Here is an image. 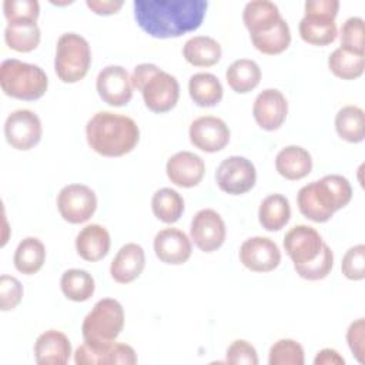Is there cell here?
<instances>
[{
  "instance_id": "6da1fadb",
  "label": "cell",
  "mask_w": 365,
  "mask_h": 365,
  "mask_svg": "<svg viewBox=\"0 0 365 365\" xmlns=\"http://www.w3.org/2000/svg\"><path fill=\"white\" fill-rule=\"evenodd\" d=\"M137 24L151 37L174 38L197 30L208 7L205 0H135Z\"/></svg>"
},
{
  "instance_id": "7a4b0ae2",
  "label": "cell",
  "mask_w": 365,
  "mask_h": 365,
  "mask_svg": "<svg viewBox=\"0 0 365 365\" xmlns=\"http://www.w3.org/2000/svg\"><path fill=\"white\" fill-rule=\"evenodd\" d=\"M86 138L93 151L103 157L131 153L140 140L137 123L124 114L97 111L86 124Z\"/></svg>"
},
{
  "instance_id": "3957f363",
  "label": "cell",
  "mask_w": 365,
  "mask_h": 365,
  "mask_svg": "<svg viewBox=\"0 0 365 365\" xmlns=\"http://www.w3.org/2000/svg\"><path fill=\"white\" fill-rule=\"evenodd\" d=\"M351 198L352 187L348 178L328 174L301 187L297 194V204L305 218L314 222H327L338 210L348 205Z\"/></svg>"
},
{
  "instance_id": "277c9868",
  "label": "cell",
  "mask_w": 365,
  "mask_h": 365,
  "mask_svg": "<svg viewBox=\"0 0 365 365\" xmlns=\"http://www.w3.org/2000/svg\"><path fill=\"white\" fill-rule=\"evenodd\" d=\"M0 86L9 97L34 101L46 94L48 77L37 64L6 58L0 64Z\"/></svg>"
},
{
  "instance_id": "5b68a950",
  "label": "cell",
  "mask_w": 365,
  "mask_h": 365,
  "mask_svg": "<svg viewBox=\"0 0 365 365\" xmlns=\"http://www.w3.org/2000/svg\"><path fill=\"white\" fill-rule=\"evenodd\" d=\"M91 64V48L88 41L73 31L63 33L56 44L54 71L63 83L83 80Z\"/></svg>"
},
{
  "instance_id": "8992f818",
  "label": "cell",
  "mask_w": 365,
  "mask_h": 365,
  "mask_svg": "<svg viewBox=\"0 0 365 365\" xmlns=\"http://www.w3.org/2000/svg\"><path fill=\"white\" fill-rule=\"evenodd\" d=\"M305 14L299 21L301 38L312 46L331 44L338 34L335 17L338 14V0H307Z\"/></svg>"
},
{
  "instance_id": "52a82bcc",
  "label": "cell",
  "mask_w": 365,
  "mask_h": 365,
  "mask_svg": "<svg viewBox=\"0 0 365 365\" xmlns=\"http://www.w3.org/2000/svg\"><path fill=\"white\" fill-rule=\"evenodd\" d=\"M124 328V308L114 298H103L84 317L81 335L84 341L114 342Z\"/></svg>"
},
{
  "instance_id": "ba28073f",
  "label": "cell",
  "mask_w": 365,
  "mask_h": 365,
  "mask_svg": "<svg viewBox=\"0 0 365 365\" xmlns=\"http://www.w3.org/2000/svg\"><path fill=\"white\" fill-rule=\"evenodd\" d=\"M57 210L70 224L88 221L97 210L96 192L84 184H67L57 194Z\"/></svg>"
},
{
  "instance_id": "9c48e42d",
  "label": "cell",
  "mask_w": 365,
  "mask_h": 365,
  "mask_svg": "<svg viewBox=\"0 0 365 365\" xmlns=\"http://www.w3.org/2000/svg\"><path fill=\"white\" fill-rule=\"evenodd\" d=\"M215 181L221 191L231 195L248 192L257 181L255 165L242 155H231L220 163Z\"/></svg>"
},
{
  "instance_id": "30bf717a",
  "label": "cell",
  "mask_w": 365,
  "mask_h": 365,
  "mask_svg": "<svg viewBox=\"0 0 365 365\" xmlns=\"http://www.w3.org/2000/svg\"><path fill=\"white\" fill-rule=\"evenodd\" d=\"M43 125L38 115L27 108L11 111L4 121L6 141L19 151L31 150L41 140Z\"/></svg>"
},
{
  "instance_id": "8fae6325",
  "label": "cell",
  "mask_w": 365,
  "mask_h": 365,
  "mask_svg": "<svg viewBox=\"0 0 365 365\" xmlns=\"http://www.w3.org/2000/svg\"><path fill=\"white\" fill-rule=\"evenodd\" d=\"M227 228L222 217L212 208L200 210L191 220L190 237L202 252L217 251L225 241Z\"/></svg>"
},
{
  "instance_id": "7c38bea8",
  "label": "cell",
  "mask_w": 365,
  "mask_h": 365,
  "mask_svg": "<svg viewBox=\"0 0 365 365\" xmlns=\"http://www.w3.org/2000/svg\"><path fill=\"white\" fill-rule=\"evenodd\" d=\"M145 107L153 113H167L175 107L180 98V84L174 76L157 70L140 90Z\"/></svg>"
},
{
  "instance_id": "4fadbf2b",
  "label": "cell",
  "mask_w": 365,
  "mask_h": 365,
  "mask_svg": "<svg viewBox=\"0 0 365 365\" xmlns=\"http://www.w3.org/2000/svg\"><path fill=\"white\" fill-rule=\"evenodd\" d=\"M190 141L194 147L205 153H217L230 143V128L227 123L215 115L197 117L188 130Z\"/></svg>"
},
{
  "instance_id": "5bb4252c",
  "label": "cell",
  "mask_w": 365,
  "mask_h": 365,
  "mask_svg": "<svg viewBox=\"0 0 365 365\" xmlns=\"http://www.w3.org/2000/svg\"><path fill=\"white\" fill-rule=\"evenodd\" d=\"M96 88L101 100L113 107H123L133 98L131 77L121 66H106L96 78Z\"/></svg>"
},
{
  "instance_id": "9a60e30c",
  "label": "cell",
  "mask_w": 365,
  "mask_h": 365,
  "mask_svg": "<svg viewBox=\"0 0 365 365\" xmlns=\"http://www.w3.org/2000/svg\"><path fill=\"white\" fill-rule=\"evenodd\" d=\"M238 255L242 265L254 272L274 271L281 262V251L268 237L257 235L245 240Z\"/></svg>"
},
{
  "instance_id": "2e32d148",
  "label": "cell",
  "mask_w": 365,
  "mask_h": 365,
  "mask_svg": "<svg viewBox=\"0 0 365 365\" xmlns=\"http://www.w3.org/2000/svg\"><path fill=\"white\" fill-rule=\"evenodd\" d=\"M324 245L321 234L309 225H294L284 237V250L294 265L308 264L315 259Z\"/></svg>"
},
{
  "instance_id": "e0dca14e",
  "label": "cell",
  "mask_w": 365,
  "mask_h": 365,
  "mask_svg": "<svg viewBox=\"0 0 365 365\" xmlns=\"http://www.w3.org/2000/svg\"><path fill=\"white\" fill-rule=\"evenodd\" d=\"M288 114L285 96L277 88L262 90L254 100L252 115L257 124L265 131L278 130Z\"/></svg>"
},
{
  "instance_id": "ac0fdd59",
  "label": "cell",
  "mask_w": 365,
  "mask_h": 365,
  "mask_svg": "<svg viewBox=\"0 0 365 365\" xmlns=\"http://www.w3.org/2000/svg\"><path fill=\"white\" fill-rule=\"evenodd\" d=\"M154 252L157 258L170 265H181L187 262L192 252L191 238L178 228L168 227L160 230L154 237Z\"/></svg>"
},
{
  "instance_id": "d6986e66",
  "label": "cell",
  "mask_w": 365,
  "mask_h": 365,
  "mask_svg": "<svg viewBox=\"0 0 365 365\" xmlns=\"http://www.w3.org/2000/svg\"><path fill=\"white\" fill-rule=\"evenodd\" d=\"M165 173L170 181L177 187L191 188L201 182L205 174V164L195 153L178 151L168 158Z\"/></svg>"
},
{
  "instance_id": "ffe728a7",
  "label": "cell",
  "mask_w": 365,
  "mask_h": 365,
  "mask_svg": "<svg viewBox=\"0 0 365 365\" xmlns=\"http://www.w3.org/2000/svg\"><path fill=\"white\" fill-rule=\"evenodd\" d=\"M71 356L68 336L57 329L40 334L34 344V359L38 365H64Z\"/></svg>"
},
{
  "instance_id": "44dd1931",
  "label": "cell",
  "mask_w": 365,
  "mask_h": 365,
  "mask_svg": "<svg viewBox=\"0 0 365 365\" xmlns=\"http://www.w3.org/2000/svg\"><path fill=\"white\" fill-rule=\"evenodd\" d=\"M145 267V254L135 242L124 244L110 265V275L118 284H130L137 279Z\"/></svg>"
},
{
  "instance_id": "7402d4cb",
  "label": "cell",
  "mask_w": 365,
  "mask_h": 365,
  "mask_svg": "<svg viewBox=\"0 0 365 365\" xmlns=\"http://www.w3.org/2000/svg\"><path fill=\"white\" fill-rule=\"evenodd\" d=\"M111 245L110 232L100 224L86 225L76 237V251L84 259L96 262L103 259Z\"/></svg>"
},
{
  "instance_id": "603a6c76",
  "label": "cell",
  "mask_w": 365,
  "mask_h": 365,
  "mask_svg": "<svg viewBox=\"0 0 365 365\" xmlns=\"http://www.w3.org/2000/svg\"><path fill=\"white\" fill-rule=\"evenodd\" d=\"M278 174L287 180L297 181L307 177L312 170V157L301 145H287L275 157Z\"/></svg>"
},
{
  "instance_id": "cb8c5ba5",
  "label": "cell",
  "mask_w": 365,
  "mask_h": 365,
  "mask_svg": "<svg viewBox=\"0 0 365 365\" xmlns=\"http://www.w3.org/2000/svg\"><path fill=\"white\" fill-rule=\"evenodd\" d=\"M279 20V9L269 0L248 1L242 11V21L250 31V36L269 31Z\"/></svg>"
},
{
  "instance_id": "d4e9b609",
  "label": "cell",
  "mask_w": 365,
  "mask_h": 365,
  "mask_svg": "<svg viewBox=\"0 0 365 365\" xmlns=\"http://www.w3.org/2000/svg\"><path fill=\"white\" fill-rule=\"evenodd\" d=\"M220 43L210 36H194L182 47L184 58L194 67H211L221 58Z\"/></svg>"
},
{
  "instance_id": "484cf974",
  "label": "cell",
  "mask_w": 365,
  "mask_h": 365,
  "mask_svg": "<svg viewBox=\"0 0 365 365\" xmlns=\"http://www.w3.org/2000/svg\"><path fill=\"white\" fill-rule=\"evenodd\" d=\"M188 93L191 100L200 107H214L224 96L221 81L212 73H195L188 80Z\"/></svg>"
},
{
  "instance_id": "4316f807",
  "label": "cell",
  "mask_w": 365,
  "mask_h": 365,
  "mask_svg": "<svg viewBox=\"0 0 365 365\" xmlns=\"http://www.w3.org/2000/svg\"><path fill=\"white\" fill-rule=\"evenodd\" d=\"M291 218V205L285 195L269 194L267 195L258 208V220L262 228L267 231H279Z\"/></svg>"
},
{
  "instance_id": "83f0119b",
  "label": "cell",
  "mask_w": 365,
  "mask_h": 365,
  "mask_svg": "<svg viewBox=\"0 0 365 365\" xmlns=\"http://www.w3.org/2000/svg\"><path fill=\"white\" fill-rule=\"evenodd\" d=\"M225 80L231 90L238 94H245L259 84L261 68L254 60L238 58L228 66L225 71Z\"/></svg>"
},
{
  "instance_id": "f1b7e54d",
  "label": "cell",
  "mask_w": 365,
  "mask_h": 365,
  "mask_svg": "<svg viewBox=\"0 0 365 365\" xmlns=\"http://www.w3.org/2000/svg\"><path fill=\"white\" fill-rule=\"evenodd\" d=\"M46 261V247L36 237H26L21 240L14 251L13 262L19 272L33 275L41 269Z\"/></svg>"
},
{
  "instance_id": "f546056e",
  "label": "cell",
  "mask_w": 365,
  "mask_h": 365,
  "mask_svg": "<svg viewBox=\"0 0 365 365\" xmlns=\"http://www.w3.org/2000/svg\"><path fill=\"white\" fill-rule=\"evenodd\" d=\"M41 40V31L36 21L7 23L4 29V41L9 48L19 53H30L37 48Z\"/></svg>"
},
{
  "instance_id": "4dcf8cb0",
  "label": "cell",
  "mask_w": 365,
  "mask_h": 365,
  "mask_svg": "<svg viewBox=\"0 0 365 365\" xmlns=\"http://www.w3.org/2000/svg\"><path fill=\"white\" fill-rule=\"evenodd\" d=\"M335 131L348 143H361L365 138V113L358 106H344L335 114Z\"/></svg>"
},
{
  "instance_id": "1f68e13d",
  "label": "cell",
  "mask_w": 365,
  "mask_h": 365,
  "mask_svg": "<svg viewBox=\"0 0 365 365\" xmlns=\"http://www.w3.org/2000/svg\"><path fill=\"white\" fill-rule=\"evenodd\" d=\"M60 288L67 299L74 302H84L93 297L96 291V282L88 271L70 268L63 272L60 278Z\"/></svg>"
},
{
  "instance_id": "d6a6232c",
  "label": "cell",
  "mask_w": 365,
  "mask_h": 365,
  "mask_svg": "<svg viewBox=\"0 0 365 365\" xmlns=\"http://www.w3.org/2000/svg\"><path fill=\"white\" fill-rule=\"evenodd\" d=\"M151 210L157 220L165 224H174L184 212V200L178 191L164 187L153 194Z\"/></svg>"
},
{
  "instance_id": "836d02e7",
  "label": "cell",
  "mask_w": 365,
  "mask_h": 365,
  "mask_svg": "<svg viewBox=\"0 0 365 365\" xmlns=\"http://www.w3.org/2000/svg\"><path fill=\"white\" fill-rule=\"evenodd\" d=\"M328 67L331 73L338 78L355 80L364 74L365 57L364 54L338 47L329 54Z\"/></svg>"
},
{
  "instance_id": "e575fe53",
  "label": "cell",
  "mask_w": 365,
  "mask_h": 365,
  "mask_svg": "<svg viewBox=\"0 0 365 365\" xmlns=\"http://www.w3.org/2000/svg\"><path fill=\"white\" fill-rule=\"evenodd\" d=\"M254 47L262 54L275 56L285 51L291 43V30L284 17L275 24L274 29L265 33L251 36Z\"/></svg>"
},
{
  "instance_id": "d590c367",
  "label": "cell",
  "mask_w": 365,
  "mask_h": 365,
  "mask_svg": "<svg viewBox=\"0 0 365 365\" xmlns=\"http://www.w3.org/2000/svg\"><path fill=\"white\" fill-rule=\"evenodd\" d=\"M114 342L100 344L84 341L74 352V362L77 365H113Z\"/></svg>"
},
{
  "instance_id": "8d00e7d4",
  "label": "cell",
  "mask_w": 365,
  "mask_h": 365,
  "mask_svg": "<svg viewBox=\"0 0 365 365\" xmlns=\"http://www.w3.org/2000/svg\"><path fill=\"white\" fill-rule=\"evenodd\" d=\"M305 355L302 345L291 338H282L272 344L268 354L269 365H304Z\"/></svg>"
},
{
  "instance_id": "74e56055",
  "label": "cell",
  "mask_w": 365,
  "mask_h": 365,
  "mask_svg": "<svg viewBox=\"0 0 365 365\" xmlns=\"http://www.w3.org/2000/svg\"><path fill=\"white\" fill-rule=\"evenodd\" d=\"M332 267H334V252L329 248V245L324 242L322 250L315 259H312L308 264L294 265V269L304 279L319 281V279H324L325 277H328Z\"/></svg>"
},
{
  "instance_id": "f35d334b",
  "label": "cell",
  "mask_w": 365,
  "mask_h": 365,
  "mask_svg": "<svg viewBox=\"0 0 365 365\" xmlns=\"http://www.w3.org/2000/svg\"><path fill=\"white\" fill-rule=\"evenodd\" d=\"M4 17L7 23L36 21L40 14V4L37 0H4Z\"/></svg>"
},
{
  "instance_id": "ab89813d",
  "label": "cell",
  "mask_w": 365,
  "mask_h": 365,
  "mask_svg": "<svg viewBox=\"0 0 365 365\" xmlns=\"http://www.w3.org/2000/svg\"><path fill=\"white\" fill-rule=\"evenodd\" d=\"M341 47L358 54H365L362 17L354 16L345 20L341 27Z\"/></svg>"
},
{
  "instance_id": "60d3db41",
  "label": "cell",
  "mask_w": 365,
  "mask_h": 365,
  "mask_svg": "<svg viewBox=\"0 0 365 365\" xmlns=\"http://www.w3.org/2000/svg\"><path fill=\"white\" fill-rule=\"evenodd\" d=\"M341 271L345 278L351 281H361L365 278V245L356 244L351 247L341 262Z\"/></svg>"
},
{
  "instance_id": "b9f144b4",
  "label": "cell",
  "mask_w": 365,
  "mask_h": 365,
  "mask_svg": "<svg viewBox=\"0 0 365 365\" xmlns=\"http://www.w3.org/2000/svg\"><path fill=\"white\" fill-rule=\"evenodd\" d=\"M23 298V285L21 282L13 277L3 274L0 277V309L11 311L14 309Z\"/></svg>"
},
{
  "instance_id": "7bdbcfd3",
  "label": "cell",
  "mask_w": 365,
  "mask_h": 365,
  "mask_svg": "<svg viewBox=\"0 0 365 365\" xmlns=\"http://www.w3.org/2000/svg\"><path fill=\"white\" fill-rule=\"evenodd\" d=\"M225 362L232 365H257L258 355L254 345H251L248 341L235 339L227 348Z\"/></svg>"
},
{
  "instance_id": "ee69618b",
  "label": "cell",
  "mask_w": 365,
  "mask_h": 365,
  "mask_svg": "<svg viewBox=\"0 0 365 365\" xmlns=\"http://www.w3.org/2000/svg\"><path fill=\"white\" fill-rule=\"evenodd\" d=\"M348 346L359 364L365 362V319L358 318L346 329Z\"/></svg>"
},
{
  "instance_id": "f6af8a7d",
  "label": "cell",
  "mask_w": 365,
  "mask_h": 365,
  "mask_svg": "<svg viewBox=\"0 0 365 365\" xmlns=\"http://www.w3.org/2000/svg\"><path fill=\"white\" fill-rule=\"evenodd\" d=\"M160 70L158 66L153 64V63H143V64H138L134 67L133 73H131V84H133V88L135 90H141L143 86L147 83V80L157 71Z\"/></svg>"
},
{
  "instance_id": "bcb514c9",
  "label": "cell",
  "mask_w": 365,
  "mask_h": 365,
  "mask_svg": "<svg viewBox=\"0 0 365 365\" xmlns=\"http://www.w3.org/2000/svg\"><path fill=\"white\" fill-rule=\"evenodd\" d=\"M138 358L134 348L124 342H114V352H113V365L123 364V365H134L137 364Z\"/></svg>"
},
{
  "instance_id": "7dc6e473",
  "label": "cell",
  "mask_w": 365,
  "mask_h": 365,
  "mask_svg": "<svg viewBox=\"0 0 365 365\" xmlns=\"http://www.w3.org/2000/svg\"><path fill=\"white\" fill-rule=\"evenodd\" d=\"M87 7L100 16L115 14L124 4L123 0H87Z\"/></svg>"
},
{
  "instance_id": "c3c4849f",
  "label": "cell",
  "mask_w": 365,
  "mask_h": 365,
  "mask_svg": "<svg viewBox=\"0 0 365 365\" xmlns=\"http://www.w3.org/2000/svg\"><path fill=\"white\" fill-rule=\"evenodd\" d=\"M315 365H344L345 359L334 348H324L317 352L314 358Z\"/></svg>"
}]
</instances>
